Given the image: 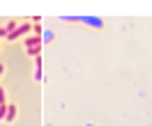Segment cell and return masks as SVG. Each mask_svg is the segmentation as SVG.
Instances as JSON below:
<instances>
[{
  "label": "cell",
  "mask_w": 152,
  "mask_h": 126,
  "mask_svg": "<svg viewBox=\"0 0 152 126\" xmlns=\"http://www.w3.org/2000/svg\"><path fill=\"white\" fill-rule=\"evenodd\" d=\"M28 32H32V23H28V21H21L19 25H16V30L7 35V41H16V39H26V37H28Z\"/></svg>",
  "instance_id": "obj_1"
},
{
  "label": "cell",
  "mask_w": 152,
  "mask_h": 126,
  "mask_svg": "<svg viewBox=\"0 0 152 126\" xmlns=\"http://www.w3.org/2000/svg\"><path fill=\"white\" fill-rule=\"evenodd\" d=\"M78 23H86V25H90V28H97V30H102L104 28V21L99 19V16H78Z\"/></svg>",
  "instance_id": "obj_2"
},
{
  "label": "cell",
  "mask_w": 152,
  "mask_h": 126,
  "mask_svg": "<svg viewBox=\"0 0 152 126\" xmlns=\"http://www.w3.org/2000/svg\"><path fill=\"white\" fill-rule=\"evenodd\" d=\"M23 46H26V50H28V48H42L44 44H42V37H35V35H28V37L23 39Z\"/></svg>",
  "instance_id": "obj_3"
},
{
  "label": "cell",
  "mask_w": 152,
  "mask_h": 126,
  "mask_svg": "<svg viewBox=\"0 0 152 126\" xmlns=\"http://www.w3.org/2000/svg\"><path fill=\"white\" fill-rule=\"evenodd\" d=\"M16 119V103H7V112H5V122H14Z\"/></svg>",
  "instance_id": "obj_4"
},
{
  "label": "cell",
  "mask_w": 152,
  "mask_h": 126,
  "mask_svg": "<svg viewBox=\"0 0 152 126\" xmlns=\"http://www.w3.org/2000/svg\"><path fill=\"white\" fill-rule=\"evenodd\" d=\"M51 39H53V30H44V32H42V44H48V41H51Z\"/></svg>",
  "instance_id": "obj_5"
},
{
  "label": "cell",
  "mask_w": 152,
  "mask_h": 126,
  "mask_svg": "<svg viewBox=\"0 0 152 126\" xmlns=\"http://www.w3.org/2000/svg\"><path fill=\"white\" fill-rule=\"evenodd\" d=\"M16 25H19V21H7L2 28L7 30V35H10V32H14V30H16Z\"/></svg>",
  "instance_id": "obj_6"
},
{
  "label": "cell",
  "mask_w": 152,
  "mask_h": 126,
  "mask_svg": "<svg viewBox=\"0 0 152 126\" xmlns=\"http://www.w3.org/2000/svg\"><path fill=\"white\" fill-rule=\"evenodd\" d=\"M42 78H44L42 69H32V80H35V83H42Z\"/></svg>",
  "instance_id": "obj_7"
},
{
  "label": "cell",
  "mask_w": 152,
  "mask_h": 126,
  "mask_svg": "<svg viewBox=\"0 0 152 126\" xmlns=\"http://www.w3.org/2000/svg\"><path fill=\"white\" fill-rule=\"evenodd\" d=\"M7 103V92H5V87L0 85V106H5Z\"/></svg>",
  "instance_id": "obj_8"
},
{
  "label": "cell",
  "mask_w": 152,
  "mask_h": 126,
  "mask_svg": "<svg viewBox=\"0 0 152 126\" xmlns=\"http://www.w3.org/2000/svg\"><path fill=\"white\" fill-rule=\"evenodd\" d=\"M32 69H42V55H37V58H35V64H32Z\"/></svg>",
  "instance_id": "obj_9"
},
{
  "label": "cell",
  "mask_w": 152,
  "mask_h": 126,
  "mask_svg": "<svg viewBox=\"0 0 152 126\" xmlns=\"http://www.w3.org/2000/svg\"><path fill=\"white\" fill-rule=\"evenodd\" d=\"M5 112H7V103L0 106V122H5Z\"/></svg>",
  "instance_id": "obj_10"
},
{
  "label": "cell",
  "mask_w": 152,
  "mask_h": 126,
  "mask_svg": "<svg viewBox=\"0 0 152 126\" xmlns=\"http://www.w3.org/2000/svg\"><path fill=\"white\" fill-rule=\"evenodd\" d=\"M0 39H7V30L5 28H0Z\"/></svg>",
  "instance_id": "obj_11"
},
{
  "label": "cell",
  "mask_w": 152,
  "mask_h": 126,
  "mask_svg": "<svg viewBox=\"0 0 152 126\" xmlns=\"http://www.w3.org/2000/svg\"><path fill=\"white\" fill-rule=\"evenodd\" d=\"M5 76V64H2V62H0V78Z\"/></svg>",
  "instance_id": "obj_12"
},
{
  "label": "cell",
  "mask_w": 152,
  "mask_h": 126,
  "mask_svg": "<svg viewBox=\"0 0 152 126\" xmlns=\"http://www.w3.org/2000/svg\"><path fill=\"white\" fill-rule=\"evenodd\" d=\"M86 126H97V124H86Z\"/></svg>",
  "instance_id": "obj_13"
}]
</instances>
